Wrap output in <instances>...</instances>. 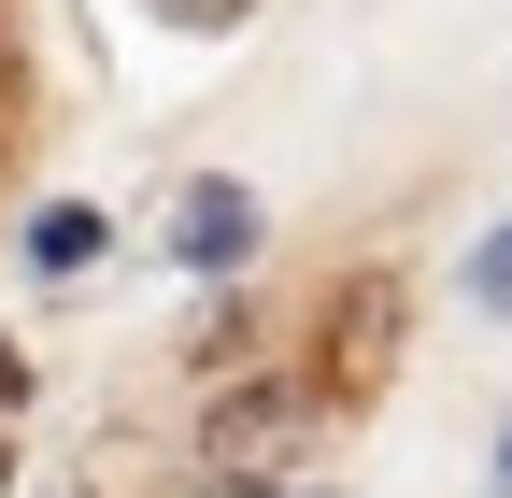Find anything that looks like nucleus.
Here are the masks:
<instances>
[{"mask_svg":"<svg viewBox=\"0 0 512 498\" xmlns=\"http://www.w3.org/2000/svg\"><path fill=\"white\" fill-rule=\"evenodd\" d=\"M399 356H413V285L384 271V257L328 271V299H313V342H299V385L328 399V427L370 413L384 385H399Z\"/></svg>","mask_w":512,"mask_h":498,"instance_id":"obj_1","label":"nucleus"},{"mask_svg":"<svg viewBox=\"0 0 512 498\" xmlns=\"http://www.w3.org/2000/svg\"><path fill=\"white\" fill-rule=\"evenodd\" d=\"M313 442H328V399L299 385V356L285 370H228L200 399V484H228V498H285V470Z\"/></svg>","mask_w":512,"mask_h":498,"instance_id":"obj_2","label":"nucleus"},{"mask_svg":"<svg viewBox=\"0 0 512 498\" xmlns=\"http://www.w3.org/2000/svg\"><path fill=\"white\" fill-rule=\"evenodd\" d=\"M256 242H271V214H256V185H228V171H200V185H185V214H171V257L185 271H256Z\"/></svg>","mask_w":512,"mask_h":498,"instance_id":"obj_3","label":"nucleus"},{"mask_svg":"<svg viewBox=\"0 0 512 498\" xmlns=\"http://www.w3.org/2000/svg\"><path fill=\"white\" fill-rule=\"evenodd\" d=\"M100 242H114V228H100L86 200H43V214H29V271L72 285V271H100Z\"/></svg>","mask_w":512,"mask_h":498,"instance_id":"obj_4","label":"nucleus"},{"mask_svg":"<svg viewBox=\"0 0 512 498\" xmlns=\"http://www.w3.org/2000/svg\"><path fill=\"white\" fill-rule=\"evenodd\" d=\"M29 129H43V72H29V43H15V15H0V185L29 171Z\"/></svg>","mask_w":512,"mask_h":498,"instance_id":"obj_5","label":"nucleus"},{"mask_svg":"<svg viewBox=\"0 0 512 498\" xmlns=\"http://www.w3.org/2000/svg\"><path fill=\"white\" fill-rule=\"evenodd\" d=\"M470 299H484V314H512V228L484 242V257H470Z\"/></svg>","mask_w":512,"mask_h":498,"instance_id":"obj_6","label":"nucleus"},{"mask_svg":"<svg viewBox=\"0 0 512 498\" xmlns=\"http://www.w3.org/2000/svg\"><path fill=\"white\" fill-rule=\"evenodd\" d=\"M157 15H171V29H242L256 0H157Z\"/></svg>","mask_w":512,"mask_h":498,"instance_id":"obj_7","label":"nucleus"},{"mask_svg":"<svg viewBox=\"0 0 512 498\" xmlns=\"http://www.w3.org/2000/svg\"><path fill=\"white\" fill-rule=\"evenodd\" d=\"M498 484H512V427H498Z\"/></svg>","mask_w":512,"mask_h":498,"instance_id":"obj_8","label":"nucleus"},{"mask_svg":"<svg viewBox=\"0 0 512 498\" xmlns=\"http://www.w3.org/2000/svg\"><path fill=\"white\" fill-rule=\"evenodd\" d=\"M0 484H15V442H0Z\"/></svg>","mask_w":512,"mask_h":498,"instance_id":"obj_9","label":"nucleus"},{"mask_svg":"<svg viewBox=\"0 0 512 498\" xmlns=\"http://www.w3.org/2000/svg\"><path fill=\"white\" fill-rule=\"evenodd\" d=\"M285 498H299V484H285Z\"/></svg>","mask_w":512,"mask_h":498,"instance_id":"obj_10","label":"nucleus"}]
</instances>
